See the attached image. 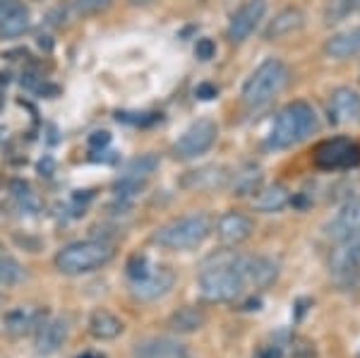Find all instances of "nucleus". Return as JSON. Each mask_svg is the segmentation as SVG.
Instances as JSON below:
<instances>
[{"label":"nucleus","mask_w":360,"mask_h":358,"mask_svg":"<svg viewBox=\"0 0 360 358\" xmlns=\"http://www.w3.org/2000/svg\"><path fill=\"white\" fill-rule=\"evenodd\" d=\"M346 10H351V13H360V0H348Z\"/></svg>","instance_id":"obj_32"},{"label":"nucleus","mask_w":360,"mask_h":358,"mask_svg":"<svg viewBox=\"0 0 360 358\" xmlns=\"http://www.w3.org/2000/svg\"><path fill=\"white\" fill-rule=\"evenodd\" d=\"M113 0H75L79 15H98L111 5Z\"/></svg>","instance_id":"obj_27"},{"label":"nucleus","mask_w":360,"mask_h":358,"mask_svg":"<svg viewBox=\"0 0 360 358\" xmlns=\"http://www.w3.org/2000/svg\"><path fill=\"white\" fill-rule=\"evenodd\" d=\"M288 77H291V72H288L286 63H281L278 58H266L243 84V101L252 108L264 106L281 94L283 87L288 84Z\"/></svg>","instance_id":"obj_4"},{"label":"nucleus","mask_w":360,"mask_h":358,"mask_svg":"<svg viewBox=\"0 0 360 358\" xmlns=\"http://www.w3.org/2000/svg\"><path fill=\"white\" fill-rule=\"evenodd\" d=\"M360 164V144L348 137H332L317 144L315 149V166L322 171H339L353 169Z\"/></svg>","instance_id":"obj_7"},{"label":"nucleus","mask_w":360,"mask_h":358,"mask_svg":"<svg viewBox=\"0 0 360 358\" xmlns=\"http://www.w3.org/2000/svg\"><path fill=\"white\" fill-rule=\"evenodd\" d=\"M154 3V0H130V5H137V8H142V5H149Z\"/></svg>","instance_id":"obj_33"},{"label":"nucleus","mask_w":360,"mask_h":358,"mask_svg":"<svg viewBox=\"0 0 360 358\" xmlns=\"http://www.w3.org/2000/svg\"><path fill=\"white\" fill-rule=\"evenodd\" d=\"M197 94H200V99H212V96H217V89L209 84H202L200 89H197Z\"/></svg>","instance_id":"obj_31"},{"label":"nucleus","mask_w":360,"mask_h":358,"mask_svg":"<svg viewBox=\"0 0 360 358\" xmlns=\"http://www.w3.org/2000/svg\"><path fill=\"white\" fill-rule=\"evenodd\" d=\"M0 303H3V293H0Z\"/></svg>","instance_id":"obj_34"},{"label":"nucleus","mask_w":360,"mask_h":358,"mask_svg":"<svg viewBox=\"0 0 360 358\" xmlns=\"http://www.w3.org/2000/svg\"><path fill=\"white\" fill-rule=\"evenodd\" d=\"M200 284V296L209 303H229L236 301L238 296L245 288V281L238 274V269L233 267V262L224 260V262H217L212 267H205L197 279Z\"/></svg>","instance_id":"obj_5"},{"label":"nucleus","mask_w":360,"mask_h":358,"mask_svg":"<svg viewBox=\"0 0 360 358\" xmlns=\"http://www.w3.org/2000/svg\"><path fill=\"white\" fill-rule=\"evenodd\" d=\"M305 27V15L298 8H283L281 13L274 15V20L266 25L264 39L266 41H278V39H286L291 34L300 32Z\"/></svg>","instance_id":"obj_15"},{"label":"nucleus","mask_w":360,"mask_h":358,"mask_svg":"<svg viewBox=\"0 0 360 358\" xmlns=\"http://www.w3.org/2000/svg\"><path fill=\"white\" fill-rule=\"evenodd\" d=\"M132 358H188L185 346L168 337H152L135 344Z\"/></svg>","instance_id":"obj_16"},{"label":"nucleus","mask_w":360,"mask_h":358,"mask_svg":"<svg viewBox=\"0 0 360 358\" xmlns=\"http://www.w3.org/2000/svg\"><path fill=\"white\" fill-rule=\"evenodd\" d=\"M32 27V13L22 0H8L0 10V39H17Z\"/></svg>","instance_id":"obj_14"},{"label":"nucleus","mask_w":360,"mask_h":358,"mask_svg":"<svg viewBox=\"0 0 360 358\" xmlns=\"http://www.w3.org/2000/svg\"><path fill=\"white\" fill-rule=\"evenodd\" d=\"M324 53L334 60H348V58L360 56V27H351L329 37L324 44Z\"/></svg>","instance_id":"obj_19"},{"label":"nucleus","mask_w":360,"mask_h":358,"mask_svg":"<svg viewBox=\"0 0 360 358\" xmlns=\"http://www.w3.org/2000/svg\"><path fill=\"white\" fill-rule=\"evenodd\" d=\"M159 169V159L154 157V154H144V157L139 159H132L130 164L125 166V173L123 176L127 178H137V181H147L152 173Z\"/></svg>","instance_id":"obj_25"},{"label":"nucleus","mask_w":360,"mask_h":358,"mask_svg":"<svg viewBox=\"0 0 360 358\" xmlns=\"http://www.w3.org/2000/svg\"><path fill=\"white\" fill-rule=\"evenodd\" d=\"M229 181H231V173L224 166H202L197 171H190L180 183L188 190H217L229 186Z\"/></svg>","instance_id":"obj_17"},{"label":"nucleus","mask_w":360,"mask_h":358,"mask_svg":"<svg viewBox=\"0 0 360 358\" xmlns=\"http://www.w3.org/2000/svg\"><path fill=\"white\" fill-rule=\"evenodd\" d=\"M257 358H281V349L278 346H264V349H259Z\"/></svg>","instance_id":"obj_30"},{"label":"nucleus","mask_w":360,"mask_h":358,"mask_svg":"<svg viewBox=\"0 0 360 358\" xmlns=\"http://www.w3.org/2000/svg\"><path fill=\"white\" fill-rule=\"evenodd\" d=\"M319 128L317 111L307 101H291L276 113L269 130V147L288 149L295 147Z\"/></svg>","instance_id":"obj_1"},{"label":"nucleus","mask_w":360,"mask_h":358,"mask_svg":"<svg viewBox=\"0 0 360 358\" xmlns=\"http://www.w3.org/2000/svg\"><path fill=\"white\" fill-rule=\"evenodd\" d=\"M125 325L118 315H113L111 310H94L89 317V334L98 342H111V339H118L123 334Z\"/></svg>","instance_id":"obj_21"},{"label":"nucleus","mask_w":360,"mask_h":358,"mask_svg":"<svg viewBox=\"0 0 360 358\" xmlns=\"http://www.w3.org/2000/svg\"><path fill=\"white\" fill-rule=\"evenodd\" d=\"M113 257H115V248L111 243L91 238V241H75V243L63 245L56 252L53 262L60 274L82 276L106 267Z\"/></svg>","instance_id":"obj_2"},{"label":"nucleus","mask_w":360,"mask_h":358,"mask_svg":"<svg viewBox=\"0 0 360 358\" xmlns=\"http://www.w3.org/2000/svg\"><path fill=\"white\" fill-rule=\"evenodd\" d=\"M44 310L32 308V305H20V308H13L8 315H5V330H8L13 337H22V334L37 330L44 320Z\"/></svg>","instance_id":"obj_20"},{"label":"nucleus","mask_w":360,"mask_h":358,"mask_svg":"<svg viewBox=\"0 0 360 358\" xmlns=\"http://www.w3.org/2000/svg\"><path fill=\"white\" fill-rule=\"evenodd\" d=\"M231 262H233V267L238 269V274L243 276L245 284H252L257 288L274 284L278 276V264L264 255H238L231 257Z\"/></svg>","instance_id":"obj_10"},{"label":"nucleus","mask_w":360,"mask_h":358,"mask_svg":"<svg viewBox=\"0 0 360 358\" xmlns=\"http://www.w3.org/2000/svg\"><path fill=\"white\" fill-rule=\"evenodd\" d=\"M217 53V46H214L212 39H200L195 46V56L200 58V60H209V58H214Z\"/></svg>","instance_id":"obj_28"},{"label":"nucleus","mask_w":360,"mask_h":358,"mask_svg":"<svg viewBox=\"0 0 360 358\" xmlns=\"http://www.w3.org/2000/svg\"><path fill=\"white\" fill-rule=\"evenodd\" d=\"M255 234V222L243 212H226L217 222V238L224 245H240Z\"/></svg>","instance_id":"obj_12"},{"label":"nucleus","mask_w":360,"mask_h":358,"mask_svg":"<svg viewBox=\"0 0 360 358\" xmlns=\"http://www.w3.org/2000/svg\"><path fill=\"white\" fill-rule=\"evenodd\" d=\"M25 279V267L13 255H0V286H15Z\"/></svg>","instance_id":"obj_26"},{"label":"nucleus","mask_w":360,"mask_h":358,"mask_svg":"<svg viewBox=\"0 0 360 358\" xmlns=\"http://www.w3.org/2000/svg\"><path fill=\"white\" fill-rule=\"evenodd\" d=\"M217 140H219V125L212 118H200L180 132V137L173 142L171 152L180 161H190L207 154L217 144Z\"/></svg>","instance_id":"obj_6"},{"label":"nucleus","mask_w":360,"mask_h":358,"mask_svg":"<svg viewBox=\"0 0 360 358\" xmlns=\"http://www.w3.org/2000/svg\"><path fill=\"white\" fill-rule=\"evenodd\" d=\"M68 339V322L63 317H49L41 320V325L37 327V354L39 356H53L56 351H60V346Z\"/></svg>","instance_id":"obj_13"},{"label":"nucleus","mask_w":360,"mask_h":358,"mask_svg":"<svg viewBox=\"0 0 360 358\" xmlns=\"http://www.w3.org/2000/svg\"><path fill=\"white\" fill-rule=\"evenodd\" d=\"M212 234V219L207 215H188L180 217L166 226L156 229L152 243L164 248V250H193L200 248Z\"/></svg>","instance_id":"obj_3"},{"label":"nucleus","mask_w":360,"mask_h":358,"mask_svg":"<svg viewBox=\"0 0 360 358\" xmlns=\"http://www.w3.org/2000/svg\"><path fill=\"white\" fill-rule=\"evenodd\" d=\"M149 269V262L144 257H132L130 262H127V276L130 279H137L139 274H144Z\"/></svg>","instance_id":"obj_29"},{"label":"nucleus","mask_w":360,"mask_h":358,"mask_svg":"<svg viewBox=\"0 0 360 358\" xmlns=\"http://www.w3.org/2000/svg\"><path fill=\"white\" fill-rule=\"evenodd\" d=\"M329 269L341 276L358 274L360 272V241L356 238L341 241V245L336 248L332 252V257H329Z\"/></svg>","instance_id":"obj_18"},{"label":"nucleus","mask_w":360,"mask_h":358,"mask_svg":"<svg viewBox=\"0 0 360 358\" xmlns=\"http://www.w3.org/2000/svg\"><path fill=\"white\" fill-rule=\"evenodd\" d=\"M264 15H266V0H245L233 13V17H231L229 27H226V39L231 44H243L259 27Z\"/></svg>","instance_id":"obj_9"},{"label":"nucleus","mask_w":360,"mask_h":358,"mask_svg":"<svg viewBox=\"0 0 360 358\" xmlns=\"http://www.w3.org/2000/svg\"><path fill=\"white\" fill-rule=\"evenodd\" d=\"M329 120L336 125H360V94L351 87H336L329 99Z\"/></svg>","instance_id":"obj_11"},{"label":"nucleus","mask_w":360,"mask_h":358,"mask_svg":"<svg viewBox=\"0 0 360 358\" xmlns=\"http://www.w3.org/2000/svg\"><path fill=\"white\" fill-rule=\"evenodd\" d=\"M205 325H207L205 310L193 308V305H185V308H178L176 313L168 317V330H171V332H178V334H193V332H200Z\"/></svg>","instance_id":"obj_23"},{"label":"nucleus","mask_w":360,"mask_h":358,"mask_svg":"<svg viewBox=\"0 0 360 358\" xmlns=\"http://www.w3.org/2000/svg\"><path fill=\"white\" fill-rule=\"evenodd\" d=\"M173 284H176V274H173L171 267H149L137 279H130V293L135 301L149 303L166 296Z\"/></svg>","instance_id":"obj_8"},{"label":"nucleus","mask_w":360,"mask_h":358,"mask_svg":"<svg viewBox=\"0 0 360 358\" xmlns=\"http://www.w3.org/2000/svg\"><path fill=\"white\" fill-rule=\"evenodd\" d=\"M291 202V195L283 186H269L264 190H257V198L252 200V207L257 212H264V215H271V212H278Z\"/></svg>","instance_id":"obj_24"},{"label":"nucleus","mask_w":360,"mask_h":358,"mask_svg":"<svg viewBox=\"0 0 360 358\" xmlns=\"http://www.w3.org/2000/svg\"><path fill=\"white\" fill-rule=\"evenodd\" d=\"M327 234L339 241H348V238H353V236H360V198L356 202H351V205L329 224Z\"/></svg>","instance_id":"obj_22"}]
</instances>
